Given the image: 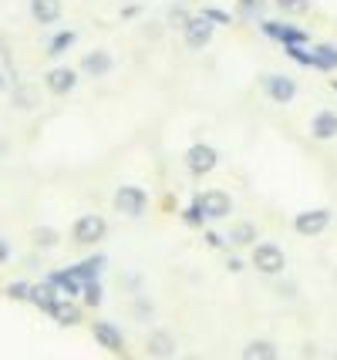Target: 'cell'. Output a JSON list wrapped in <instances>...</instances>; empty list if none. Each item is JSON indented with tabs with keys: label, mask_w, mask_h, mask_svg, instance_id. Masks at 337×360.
Listing matches in <instances>:
<instances>
[{
	"label": "cell",
	"mask_w": 337,
	"mask_h": 360,
	"mask_svg": "<svg viewBox=\"0 0 337 360\" xmlns=\"http://www.w3.org/2000/svg\"><path fill=\"white\" fill-rule=\"evenodd\" d=\"M250 263H253V269L263 273V276H280V273L287 269V256H284V250H280L276 243H257Z\"/></svg>",
	"instance_id": "1"
},
{
	"label": "cell",
	"mask_w": 337,
	"mask_h": 360,
	"mask_svg": "<svg viewBox=\"0 0 337 360\" xmlns=\"http://www.w3.org/2000/svg\"><path fill=\"white\" fill-rule=\"evenodd\" d=\"M196 209L203 212V219L206 222H220V219H229V212H233V199L226 195L223 188H206V192H199V195H196Z\"/></svg>",
	"instance_id": "2"
},
{
	"label": "cell",
	"mask_w": 337,
	"mask_h": 360,
	"mask_svg": "<svg viewBox=\"0 0 337 360\" xmlns=\"http://www.w3.org/2000/svg\"><path fill=\"white\" fill-rule=\"evenodd\" d=\"M112 205H115V212H122L129 219H139L145 209H148V192L139 186H118L112 195Z\"/></svg>",
	"instance_id": "3"
},
{
	"label": "cell",
	"mask_w": 337,
	"mask_h": 360,
	"mask_svg": "<svg viewBox=\"0 0 337 360\" xmlns=\"http://www.w3.org/2000/svg\"><path fill=\"white\" fill-rule=\"evenodd\" d=\"M105 233H108V222H105V216H95V212L78 216L75 226H71V239H75L78 246H95V243L105 239Z\"/></svg>",
	"instance_id": "4"
},
{
	"label": "cell",
	"mask_w": 337,
	"mask_h": 360,
	"mask_svg": "<svg viewBox=\"0 0 337 360\" xmlns=\"http://www.w3.org/2000/svg\"><path fill=\"white\" fill-rule=\"evenodd\" d=\"M216 165H220V152L212 145H206V141H196L193 148L186 152V169L193 175H209Z\"/></svg>",
	"instance_id": "5"
},
{
	"label": "cell",
	"mask_w": 337,
	"mask_h": 360,
	"mask_svg": "<svg viewBox=\"0 0 337 360\" xmlns=\"http://www.w3.org/2000/svg\"><path fill=\"white\" fill-rule=\"evenodd\" d=\"M263 91H267L273 105H290L297 98V81L290 75H267L263 78Z\"/></svg>",
	"instance_id": "6"
},
{
	"label": "cell",
	"mask_w": 337,
	"mask_h": 360,
	"mask_svg": "<svg viewBox=\"0 0 337 360\" xmlns=\"http://www.w3.org/2000/svg\"><path fill=\"white\" fill-rule=\"evenodd\" d=\"M44 88H48L51 94H71L75 88H78V71L75 68H68V64H58V68H51L48 75H44Z\"/></svg>",
	"instance_id": "7"
},
{
	"label": "cell",
	"mask_w": 337,
	"mask_h": 360,
	"mask_svg": "<svg viewBox=\"0 0 337 360\" xmlns=\"http://www.w3.org/2000/svg\"><path fill=\"white\" fill-rule=\"evenodd\" d=\"M331 226V209H307L293 216V229L300 236H321Z\"/></svg>",
	"instance_id": "8"
},
{
	"label": "cell",
	"mask_w": 337,
	"mask_h": 360,
	"mask_svg": "<svg viewBox=\"0 0 337 360\" xmlns=\"http://www.w3.org/2000/svg\"><path fill=\"white\" fill-rule=\"evenodd\" d=\"M91 337H95V340L105 347L108 354H122V347H125L122 330L115 327V323H108V320H95V323H91Z\"/></svg>",
	"instance_id": "9"
},
{
	"label": "cell",
	"mask_w": 337,
	"mask_h": 360,
	"mask_svg": "<svg viewBox=\"0 0 337 360\" xmlns=\"http://www.w3.org/2000/svg\"><path fill=\"white\" fill-rule=\"evenodd\" d=\"M84 75H91V78H105V75H112L115 68V58L108 54V51H88V54H81V64H78Z\"/></svg>",
	"instance_id": "10"
},
{
	"label": "cell",
	"mask_w": 337,
	"mask_h": 360,
	"mask_svg": "<svg viewBox=\"0 0 337 360\" xmlns=\"http://www.w3.org/2000/svg\"><path fill=\"white\" fill-rule=\"evenodd\" d=\"M182 37H186V44L193 47V51H203V47L212 41V20H209L206 14H203V17H193V20L186 24Z\"/></svg>",
	"instance_id": "11"
},
{
	"label": "cell",
	"mask_w": 337,
	"mask_h": 360,
	"mask_svg": "<svg viewBox=\"0 0 337 360\" xmlns=\"http://www.w3.org/2000/svg\"><path fill=\"white\" fill-rule=\"evenodd\" d=\"M145 350H148V357H155V360L176 357V337L169 330H152L148 340H145Z\"/></svg>",
	"instance_id": "12"
},
{
	"label": "cell",
	"mask_w": 337,
	"mask_h": 360,
	"mask_svg": "<svg viewBox=\"0 0 337 360\" xmlns=\"http://www.w3.org/2000/svg\"><path fill=\"white\" fill-rule=\"evenodd\" d=\"M310 139L317 141H334L337 139V111H317L310 118Z\"/></svg>",
	"instance_id": "13"
},
{
	"label": "cell",
	"mask_w": 337,
	"mask_h": 360,
	"mask_svg": "<svg viewBox=\"0 0 337 360\" xmlns=\"http://www.w3.org/2000/svg\"><path fill=\"white\" fill-rule=\"evenodd\" d=\"M61 14H65V4H61V0H31V17L41 24V27L58 24Z\"/></svg>",
	"instance_id": "14"
},
{
	"label": "cell",
	"mask_w": 337,
	"mask_h": 360,
	"mask_svg": "<svg viewBox=\"0 0 337 360\" xmlns=\"http://www.w3.org/2000/svg\"><path fill=\"white\" fill-rule=\"evenodd\" d=\"M226 243L233 246V250H243V246H257V226L253 222H233L229 226V233H226Z\"/></svg>",
	"instance_id": "15"
},
{
	"label": "cell",
	"mask_w": 337,
	"mask_h": 360,
	"mask_svg": "<svg viewBox=\"0 0 337 360\" xmlns=\"http://www.w3.org/2000/svg\"><path fill=\"white\" fill-rule=\"evenodd\" d=\"M58 300H61V290H58L51 280L34 283V286H31V303H34V307H41L44 314H51V307H54Z\"/></svg>",
	"instance_id": "16"
},
{
	"label": "cell",
	"mask_w": 337,
	"mask_h": 360,
	"mask_svg": "<svg viewBox=\"0 0 337 360\" xmlns=\"http://www.w3.org/2000/svg\"><path fill=\"white\" fill-rule=\"evenodd\" d=\"M276 357H280V350H276V344L267 340V337L250 340V344L243 347V354H240V360H276Z\"/></svg>",
	"instance_id": "17"
},
{
	"label": "cell",
	"mask_w": 337,
	"mask_h": 360,
	"mask_svg": "<svg viewBox=\"0 0 337 360\" xmlns=\"http://www.w3.org/2000/svg\"><path fill=\"white\" fill-rule=\"evenodd\" d=\"M51 316H54L61 327H75V323H81V310L68 297H61L54 307H51Z\"/></svg>",
	"instance_id": "18"
},
{
	"label": "cell",
	"mask_w": 337,
	"mask_h": 360,
	"mask_svg": "<svg viewBox=\"0 0 337 360\" xmlns=\"http://www.w3.org/2000/svg\"><path fill=\"white\" fill-rule=\"evenodd\" d=\"M51 283H54V286H58V290H61V297H78L81 293V286H84V283L78 280V276H75V273H71V269H68V273H51L48 276Z\"/></svg>",
	"instance_id": "19"
},
{
	"label": "cell",
	"mask_w": 337,
	"mask_h": 360,
	"mask_svg": "<svg viewBox=\"0 0 337 360\" xmlns=\"http://www.w3.org/2000/svg\"><path fill=\"white\" fill-rule=\"evenodd\" d=\"M11 105L17 111H34L37 108V91H34L31 84H17L14 94H11Z\"/></svg>",
	"instance_id": "20"
},
{
	"label": "cell",
	"mask_w": 337,
	"mask_h": 360,
	"mask_svg": "<svg viewBox=\"0 0 337 360\" xmlns=\"http://www.w3.org/2000/svg\"><path fill=\"white\" fill-rule=\"evenodd\" d=\"M31 239H34L37 250H54L61 236H58V229H51V226H37V229L31 233Z\"/></svg>",
	"instance_id": "21"
},
{
	"label": "cell",
	"mask_w": 337,
	"mask_h": 360,
	"mask_svg": "<svg viewBox=\"0 0 337 360\" xmlns=\"http://www.w3.org/2000/svg\"><path fill=\"white\" fill-rule=\"evenodd\" d=\"M75 41H78V34H75V31H61V34H58V37H54V41L48 44V58H61V54H65V51L75 44Z\"/></svg>",
	"instance_id": "22"
},
{
	"label": "cell",
	"mask_w": 337,
	"mask_h": 360,
	"mask_svg": "<svg viewBox=\"0 0 337 360\" xmlns=\"http://www.w3.org/2000/svg\"><path fill=\"white\" fill-rule=\"evenodd\" d=\"M314 54H317V68H324V71L337 68V47L334 44H317Z\"/></svg>",
	"instance_id": "23"
},
{
	"label": "cell",
	"mask_w": 337,
	"mask_h": 360,
	"mask_svg": "<svg viewBox=\"0 0 337 360\" xmlns=\"http://www.w3.org/2000/svg\"><path fill=\"white\" fill-rule=\"evenodd\" d=\"M101 263H105V259L98 256V259H88V263H81V266H75L71 273H75V276H78L81 283H91V280L98 276V269H101Z\"/></svg>",
	"instance_id": "24"
},
{
	"label": "cell",
	"mask_w": 337,
	"mask_h": 360,
	"mask_svg": "<svg viewBox=\"0 0 337 360\" xmlns=\"http://www.w3.org/2000/svg\"><path fill=\"white\" fill-rule=\"evenodd\" d=\"M276 7L287 11V14H307L310 11V0H276Z\"/></svg>",
	"instance_id": "25"
},
{
	"label": "cell",
	"mask_w": 337,
	"mask_h": 360,
	"mask_svg": "<svg viewBox=\"0 0 337 360\" xmlns=\"http://www.w3.org/2000/svg\"><path fill=\"white\" fill-rule=\"evenodd\" d=\"M81 293H84V303H88V307H98V303H101V286H98L95 280L84 283V286H81Z\"/></svg>",
	"instance_id": "26"
},
{
	"label": "cell",
	"mask_w": 337,
	"mask_h": 360,
	"mask_svg": "<svg viewBox=\"0 0 337 360\" xmlns=\"http://www.w3.org/2000/svg\"><path fill=\"white\" fill-rule=\"evenodd\" d=\"M189 20H193V17L186 14L182 7H172V11H169V24H172V27H179V31H186V24H189Z\"/></svg>",
	"instance_id": "27"
},
{
	"label": "cell",
	"mask_w": 337,
	"mask_h": 360,
	"mask_svg": "<svg viewBox=\"0 0 337 360\" xmlns=\"http://www.w3.org/2000/svg\"><path fill=\"white\" fill-rule=\"evenodd\" d=\"M7 297H14V300H31V283H11V286H7Z\"/></svg>",
	"instance_id": "28"
},
{
	"label": "cell",
	"mask_w": 337,
	"mask_h": 360,
	"mask_svg": "<svg viewBox=\"0 0 337 360\" xmlns=\"http://www.w3.org/2000/svg\"><path fill=\"white\" fill-rule=\"evenodd\" d=\"M186 222H189V226H203V212H199V209H196V202L189 205V209H186Z\"/></svg>",
	"instance_id": "29"
},
{
	"label": "cell",
	"mask_w": 337,
	"mask_h": 360,
	"mask_svg": "<svg viewBox=\"0 0 337 360\" xmlns=\"http://www.w3.org/2000/svg\"><path fill=\"white\" fill-rule=\"evenodd\" d=\"M135 314H139V316H152V303H145V300H135Z\"/></svg>",
	"instance_id": "30"
},
{
	"label": "cell",
	"mask_w": 337,
	"mask_h": 360,
	"mask_svg": "<svg viewBox=\"0 0 337 360\" xmlns=\"http://www.w3.org/2000/svg\"><path fill=\"white\" fill-rule=\"evenodd\" d=\"M209 20H216V24H229V14H223V11H206Z\"/></svg>",
	"instance_id": "31"
},
{
	"label": "cell",
	"mask_w": 337,
	"mask_h": 360,
	"mask_svg": "<svg viewBox=\"0 0 337 360\" xmlns=\"http://www.w3.org/2000/svg\"><path fill=\"white\" fill-rule=\"evenodd\" d=\"M206 243L212 246V250H220V246H226V239H223V236H216V233H206Z\"/></svg>",
	"instance_id": "32"
},
{
	"label": "cell",
	"mask_w": 337,
	"mask_h": 360,
	"mask_svg": "<svg viewBox=\"0 0 337 360\" xmlns=\"http://www.w3.org/2000/svg\"><path fill=\"white\" fill-rule=\"evenodd\" d=\"M7 259H11V243L0 236V263H7Z\"/></svg>",
	"instance_id": "33"
},
{
	"label": "cell",
	"mask_w": 337,
	"mask_h": 360,
	"mask_svg": "<svg viewBox=\"0 0 337 360\" xmlns=\"http://www.w3.org/2000/svg\"><path fill=\"white\" fill-rule=\"evenodd\" d=\"M226 269H229V273H240L243 263H240V259H229V263H226Z\"/></svg>",
	"instance_id": "34"
},
{
	"label": "cell",
	"mask_w": 337,
	"mask_h": 360,
	"mask_svg": "<svg viewBox=\"0 0 337 360\" xmlns=\"http://www.w3.org/2000/svg\"><path fill=\"white\" fill-rule=\"evenodd\" d=\"M4 88H7V75L0 71V91H4Z\"/></svg>",
	"instance_id": "35"
},
{
	"label": "cell",
	"mask_w": 337,
	"mask_h": 360,
	"mask_svg": "<svg viewBox=\"0 0 337 360\" xmlns=\"http://www.w3.org/2000/svg\"><path fill=\"white\" fill-rule=\"evenodd\" d=\"M331 88H334V91H337V81H331Z\"/></svg>",
	"instance_id": "36"
},
{
	"label": "cell",
	"mask_w": 337,
	"mask_h": 360,
	"mask_svg": "<svg viewBox=\"0 0 337 360\" xmlns=\"http://www.w3.org/2000/svg\"><path fill=\"white\" fill-rule=\"evenodd\" d=\"M334 360H337V357H334Z\"/></svg>",
	"instance_id": "37"
}]
</instances>
